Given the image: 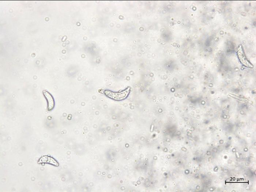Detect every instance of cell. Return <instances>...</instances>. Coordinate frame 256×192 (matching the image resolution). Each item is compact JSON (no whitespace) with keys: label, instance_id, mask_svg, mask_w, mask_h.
Segmentation results:
<instances>
[{"label":"cell","instance_id":"cell-1","mask_svg":"<svg viewBox=\"0 0 256 192\" xmlns=\"http://www.w3.org/2000/svg\"><path fill=\"white\" fill-rule=\"evenodd\" d=\"M43 95L47 101V110L48 111H50V110H53L54 106H55V103L54 98L51 94L47 90H43Z\"/></svg>","mask_w":256,"mask_h":192},{"label":"cell","instance_id":"cell-2","mask_svg":"<svg viewBox=\"0 0 256 192\" xmlns=\"http://www.w3.org/2000/svg\"><path fill=\"white\" fill-rule=\"evenodd\" d=\"M39 163H47L53 165L58 166H59L58 163L55 159L48 156H44L39 160Z\"/></svg>","mask_w":256,"mask_h":192},{"label":"cell","instance_id":"cell-3","mask_svg":"<svg viewBox=\"0 0 256 192\" xmlns=\"http://www.w3.org/2000/svg\"><path fill=\"white\" fill-rule=\"evenodd\" d=\"M238 55L239 58L241 59V61H242L243 64L247 66H251V64L249 63L248 61L246 59L242 47H240L238 50Z\"/></svg>","mask_w":256,"mask_h":192}]
</instances>
